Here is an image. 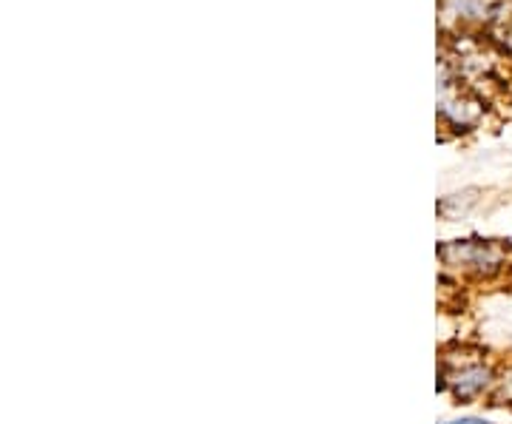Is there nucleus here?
Returning <instances> with one entry per match:
<instances>
[{
    "label": "nucleus",
    "mask_w": 512,
    "mask_h": 424,
    "mask_svg": "<svg viewBox=\"0 0 512 424\" xmlns=\"http://www.w3.org/2000/svg\"><path fill=\"white\" fill-rule=\"evenodd\" d=\"M490 399H493L490 405L512 407V365L498 373V379H495V388H493V393H490Z\"/></svg>",
    "instance_id": "3"
},
{
    "label": "nucleus",
    "mask_w": 512,
    "mask_h": 424,
    "mask_svg": "<svg viewBox=\"0 0 512 424\" xmlns=\"http://www.w3.org/2000/svg\"><path fill=\"white\" fill-rule=\"evenodd\" d=\"M439 257L464 274L476 277H495L507 268V251L498 242L487 240H458L439 248Z\"/></svg>",
    "instance_id": "1"
},
{
    "label": "nucleus",
    "mask_w": 512,
    "mask_h": 424,
    "mask_svg": "<svg viewBox=\"0 0 512 424\" xmlns=\"http://www.w3.org/2000/svg\"><path fill=\"white\" fill-rule=\"evenodd\" d=\"M441 424H490L487 419H458V422H441Z\"/></svg>",
    "instance_id": "4"
},
{
    "label": "nucleus",
    "mask_w": 512,
    "mask_h": 424,
    "mask_svg": "<svg viewBox=\"0 0 512 424\" xmlns=\"http://www.w3.org/2000/svg\"><path fill=\"white\" fill-rule=\"evenodd\" d=\"M441 373L447 376V388H453V396L458 402H473L484 393H493L495 379H498V373L490 365L478 362V359H470L467 365H461L458 370L441 368Z\"/></svg>",
    "instance_id": "2"
}]
</instances>
